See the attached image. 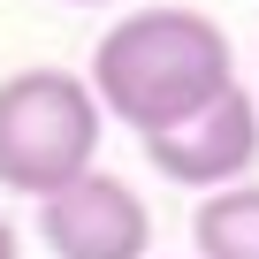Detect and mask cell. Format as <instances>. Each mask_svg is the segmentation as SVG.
Returning a JSON list of instances; mask_svg holds the SVG:
<instances>
[{"label":"cell","instance_id":"1","mask_svg":"<svg viewBox=\"0 0 259 259\" xmlns=\"http://www.w3.org/2000/svg\"><path fill=\"white\" fill-rule=\"evenodd\" d=\"M84 84L99 114H114L138 138H160L236 84V54L229 31L198 8H130L114 31H99Z\"/></svg>","mask_w":259,"mask_h":259},{"label":"cell","instance_id":"2","mask_svg":"<svg viewBox=\"0 0 259 259\" xmlns=\"http://www.w3.org/2000/svg\"><path fill=\"white\" fill-rule=\"evenodd\" d=\"M99 99L76 69H16L0 76V191L54 198L61 183L99 168Z\"/></svg>","mask_w":259,"mask_h":259},{"label":"cell","instance_id":"3","mask_svg":"<svg viewBox=\"0 0 259 259\" xmlns=\"http://www.w3.org/2000/svg\"><path fill=\"white\" fill-rule=\"evenodd\" d=\"M38 229H46L54 259H153V213H145L138 183H122L107 168L38 198Z\"/></svg>","mask_w":259,"mask_h":259},{"label":"cell","instance_id":"4","mask_svg":"<svg viewBox=\"0 0 259 259\" xmlns=\"http://www.w3.org/2000/svg\"><path fill=\"white\" fill-rule=\"evenodd\" d=\"M138 145H145V160L168 183H183V191H229L259 160V99L244 84H229L213 107H198L191 122L160 130V138H138Z\"/></svg>","mask_w":259,"mask_h":259},{"label":"cell","instance_id":"5","mask_svg":"<svg viewBox=\"0 0 259 259\" xmlns=\"http://www.w3.org/2000/svg\"><path fill=\"white\" fill-rule=\"evenodd\" d=\"M191 244L198 259H259V183L206 191L191 213Z\"/></svg>","mask_w":259,"mask_h":259},{"label":"cell","instance_id":"6","mask_svg":"<svg viewBox=\"0 0 259 259\" xmlns=\"http://www.w3.org/2000/svg\"><path fill=\"white\" fill-rule=\"evenodd\" d=\"M0 259H23V244H16V221L0 213Z\"/></svg>","mask_w":259,"mask_h":259},{"label":"cell","instance_id":"7","mask_svg":"<svg viewBox=\"0 0 259 259\" xmlns=\"http://www.w3.org/2000/svg\"><path fill=\"white\" fill-rule=\"evenodd\" d=\"M76 8H92V0H76Z\"/></svg>","mask_w":259,"mask_h":259}]
</instances>
